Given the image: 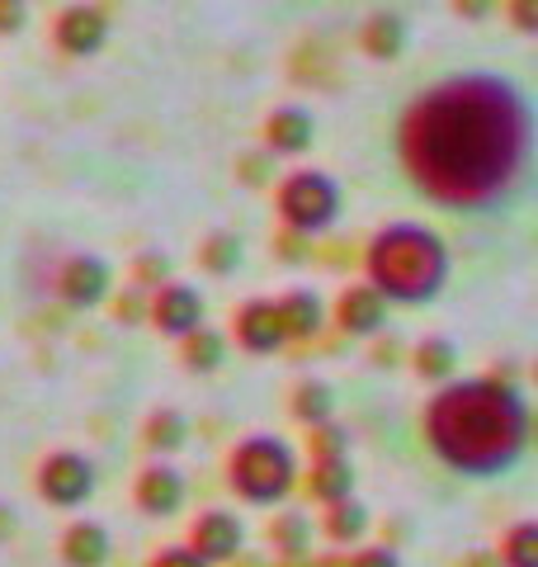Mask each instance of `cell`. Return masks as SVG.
I'll use <instances>...</instances> for the list:
<instances>
[{"label":"cell","instance_id":"obj_30","mask_svg":"<svg viewBox=\"0 0 538 567\" xmlns=\"http://www.w3.org/2000/svg\"><path fill=\"white\" fill-rule=\"evenodd\" d=\"M345 567H402V558L392 554V548H364V554H354Z\"/></svg>","mask_w":538,"mask_h":567},{"label":"cell","instance_id":"obj_16","mask_svg":"<svg viewBox=\"0 0 538 567\" xmlns=\"http://www.w3.org/2000/svg\"><path fill=\"white\" fill-rule=\"evenodd\" d=\"M308 487L317 502H345V496L354 492V464L345 454H321L317 464H312V477H308Z\"/></svg>","mask_w":538,"mask_h":567},{"label":"cell","instance_id":"obj_17","mask_svg":"<svg viewBox=\"0 0 538 567\" xmlns=\"http://www.w3.org/2000/svg\"><path fill=\"white\" fill-rule=\"evenodd\" d=\"M279 322H283V336H317L321 322H327V308H321V298L312 289H293L279 298Z\"/></svg>","mask_w":538,"mask_h":567},{"label":"cell","instance_id":"obj_31","mask_svg":"<svg viewBox=\"0 0 538 567\" xmlns=\"http://www.w3.org/2000/svg\"><path fill=\"white\" fill-rule=\"evenodd\" d=\"M24 29V0H0V33Z\"/></svg>","mask_w":538,"mask_h":567},{"label":"cell","instance_id":"obj_8","mask_svg":"<svg viewBox=\"0 0 538 567\" xmlns=\"http://www.w3.org/2000/svg\"><path fill=\"white\" fill-rule=\"evenodd\" d=\"M189 548L208 567L213 563H231V558H241V548H246V525L231 516V511H204V516L194 520V529H189Z\"/></svg>","mask_w":538,"mask_h":567},{"label":"cell","instance_id":"obj_19","mask_svg":"<svg viewBox=\"0 0 538 567\" xmlns=\"http://www.w3.org/2000/svg\"><path fill=\"white\" fill-rule=\"evenodd\" d=\"M364 52L379 62H397L406 52V20L402 14H373L364 29Z\"/></svg>","mask_w":538,"mask_h":567},{"label":"cell","instance_id":"obj_2","mask_svg":"<svg viewBox=\"0 0 538 567\" xmlns=\"http://www.w3.org/2000/svg\"><path fill=\"white\" fill-rule=\"evenodd\" d=\"M425 440L463 477H500L529 454L534 412L515 383L448 379L425 406Z\"/></svg>","mask_w":538,"mask_h":567},{"label":"cell","instance_id":"obj_1","mask_svg":"<svg viewBox=\"0 0 538 567\" xmlns=\"http://www.w3.org/2000/svg\"><path fill=\"white\" fill-rule=\"evenodd\" d=\"M406 181L448 213H500L525 194L538 152V114L519 81L496 71L444 76L397 123Z\"/></svg>","mask_w":538,"mask_h":567},{"label":"cell","instance_id":"obj_15","mask_svg":"<svg viewBox=\"0 0 538 567\" xmlns=\"http://www.w3.org/2000/svg\"><path fill=\"white\" fill-rule=\"evenodd\" d=\"M114 554L110 544V529L100 520H71L66 535H62V563L66 567H104Z\"/></svg>","mask_w":538,"mask_h":567},{"label":"cell","instance_id":"obj_10","mask_svg":"<svg viewBox=\"0 0 538 567\" xmlns=\"http://www.w3.org/2000/svg\"><path fill=\"white\" fill-rule=\"evenodd\" d=\"M52 39H58V48L71 52V58H95V52L110 43V20H104V10H95V6H66L58 14V24H52Z\"/></svg>","mask_w":538,"mask_h":567},{"label":"cell","instance_id":"obj_34","mask_svg":"<svg viewBox=\"0 0 538 567\" xmlns=\"http://www.w3.org/2000/svg\"><path fill=\"white\" fill-rule=\"evenodd\" d=\"M14 529H20V520H14V511H10V506H0V539H10Z\"/></svg>","mask_w":538,"mask_h":567},{"label":"cell","instance_id":"obj_28","mask_svg":"<svg viewBox=\"0 0 538 567\" xmlns=\"http://www.w3.org/2000/svg\"><path fill=\"white\" fill-rule=\"evenodd\" d=\"M166 275H170V256H156V251H152V256L137 260V284H142V289H156V284L166 279Z\"/></svg>","mask_w":538,"mask_h":567},{"label":"cell","instance_id":"obj_3","mask_svg":"<svg viewBox=\"0 0 538 567\" xmlns=\"http://www.w3.org/2000/svg\"><path fill=\"white\" fill-rule=\"evenodd\" d=\"M364 270H369V284L387 298V303L421 308L430 298H439L454 260H448V246L435 227L387 223L383 233H373V241H369Z\"/></svg>","mask_w":538,"mask_h":567},{"label":"cell","instance_id":"obj_24","mask_svg":"<svg viewBox=\"0 0 538 567\" xmlns=\"http://www.w3.org/2000/svg\"><path fill=\"white\" fill-rule=\"evenodd\" d=\"M293 412L298 421H308V425H327L331 412H335V393L321 379H308V383H298V393H293Z\"/></svg>","mask_w":538,"mask_h":567},{"label":"cell","instance_id":"obj_26","mask_svg":"<svg viewBox=\"0 0 538 567\" xmlns=\"http://www.w3.org/2000/svg\"><path fill=\"white\" fill-rule=\"evenodd\" d=\"M269 539H275V548H283L289 558H298L302 548H308V520H302L298 511H289V516H279L269 525Z\"/></svg>","mask_w":538,"mask_h":567},{"label":"cell","instance_id":"obj_32","mask_svg":"<svg viewBox=\"0 0 538 567\" xmlns=\"http://www.w3.org/2000/svg\"><path fill=\"white\" fill-rule=\"evenodd\" d=\"M265 166H269V156H241L237 175H241L246 185H260V181H265Z\"/></svg>","mask_w":538,"mask_h":567},{"label":"cell","instance_id":"obj_14","mask_svg":"<svg viewBox=\"0 0 538 567\" xmlns=\"http://www.w3.org/2000/svg\"><path fill=\"white\" fill-rule=\"evenodd\" d=\"M185 473H175L170 464H152L142 468L137 477V506L147 511V516H175L179 506H185Z\"/></svg>","mask_w":538,"mask_h":567},{"label":"cell","instance_id":"obj_21","mask_svg":"<svg viewBox=\"0 0 538 567\" xmlns=\"http://www.w3.org/2000/svg\"><path fill=\"white\" fill-rule=\"evenodd\" d=\"M416 374L421 379H435V383H448L458 374V346L448 336H425L416 346Z\"/></svg>","mask_w":538,"mask_h":567},{"label":"cell","instance_id":"obj_33","mask_svg":"<svg viewBox=\"0 0 538 567\" xmlns=\"http://www.w3.org/2000/svg\"><path fill=\"white\" fill-rule=\"evenodd\" d=\"M454 6H458V14H463V20H487L496 0H454Z\"/></svg>","mask_w":538,"mask_h":567},{"label":"cell","instance_id":"obj_13","mask_svg":"<svg viewBox=\"0 0 538 567\" xmlns=\"http://www.w3.org/2000/svg\"><path fill=\"white\" fill-rule=\"evenodd\" d=\"M283 341H289V336H283L275 298H250V303L237 308V346H241V350L269 354V350H279Z\"/></svg>","mask_w":538,"mask_h":567},{"label":"cell","instance_id":"obj_5","mask_svg":"<svg viewBox=\"0 0 538 567\" xmlns=\"http://www.w3.org/2000/svg\"><path fill=\"white\" fill-rule=\"evenodd\" d=\"M275 208L293 237H321L327 227H335L340 208H345V194H340V181L327 171H293L279 185Z\"/></svg>","mask_w":538,"mask_h":567},{"label":"cell","instance_id":"obj_11","mask_svg":"<svg viewBox=\"0 0 538 567\" xmlns=\"http://www.w3.org/2000/svg\"><path fill=\"white\" fill-rule=\"evenodd\" d=\"M335 322L345 336H379L387 327V298L373 284H350L335 298Z\"/></svg>","mask_w":538,"mask_h":567},{"label":"cell","instance_id":"obj_20","mask_svg":"<svg viewBox=\"0 0 538 567\" xmlns=\"http://www.w3.org/2000/svg\"><path fill=\"white\" fill-rule=\"evenodd\" d=\"M142 440H147L152 454H175V450H185V440H189V416L175 412V406H161V412L147 416V431H142Z\"/></svg>","mask_w":538,"mask_h":567},{"label":"cell","instance_id":"obj_6","mask_svg":"<svg viewBox=\"0 0 538 567\" xmlns=\"http://www.w3.org/2000/svg\"><path fill=\"white\" fill-rule=\"evenodd\" d=\"M39 496L52 506H62V511L90 502V496H95V464L76 450L48 454L39 464Z\"/></svg>","mask_w":538,"mask_h":567},{"label":"cell","instance_id":"obj_25","mask_svg":"<svg viewBox=\"0 0 538 567\" xmlns=\"http://www.w3.org/2000/svg\"><path fill=\"white\" fill-rule=\"evenodd\" d=\"M199 260H204V270H208V275H231V270L241 265V237L213 233V237L199 246Z\"/></svg>","mask_w":538,"mask_h":567},{"label":"cell","instance_id":"obj_7","mask_svg":"<svg viewBox=\"0 0 538 567\" xmlns=\"http://www.w3.org/2000/svg\"><path fill=\"white\" fill-rule=\"evenodd\" d=\"M204 317H208V303L194 284H161L156 298H152V327L161 336H175V341L189 331H199Z\"/></svg>","mask_w":538,"mask_h":567},{"label":"cell","instance_id":"obj_12","mask_svg":"<svg viewBox=\"0 0 538 567\" xmlns=\"http://www.w3.org/2000/svg\"><path fill=\"white\" fill-rule=\"evenodd\" d=\"M317 142V118L302 104H279L265 118V147L269 156H302Z\"/></svg>","mask_w":538,"mask_h":567},{"label":"cell","instance_id":"obj_29","mask_svg":"<svg viewBox=\"0 0 538 567\" xmlns=\"http://www.w3.org/2000/svg\"><path fill=\"white\" fill-rule=\"evenodd\" d=\"M510 20L519 33H538V0H510Z\"/></svg>","mask_w":538,"mask_h":567},{"label":"cell","instance_id":"obj_22","mask_svg":"<svg viewBox=\"0 0 538 567\" xmlns=\"http://www.w3.org/2000/svg\"><path fill=\"white\" fill-rule=\"evenodd\" d=\"M327 535L335 544H359L369 535V506L354 502V496H345V502H331L327 511Z\"/></svg>","mask_w":538,"mask_h":567},{"label":"cell","instance_id":"obj_23","mask_svg":"<svg viewBox=\"0 0 538 567\" xmlns=\"http://www.w3.org/2000/svg\"><path fill=\"white\" fill-rule=\"evenodd\" d=\"M500 567H538V525L519 520L500 539Z\"/></svg>","mask_w":538,"mask_h":567},{"label":"cell","instance_id":"obj_9","mask_svg":"<svg viewBox=\"0 0 538 567\" xmlns=\"http://www.w3.org/2000/svg\"><path fill=\"white\" fill-rule=\"evenodd\" d=\"M110 284H114L110 265H104L100 256H90V251L71 256L58 270V293L66 298L71 308H100L104 298H110Z\"/></svg>","mask_w":538,"mask_h":567},{"label":"cell","instance_id":"obj_18","mask_svg":"<svg viewBox=\"0 0 538 567\" xmlns=\"http://www.w3.org/2000/svg\"><path fill=\"white\" fill-rule=\"evenodd\" d=\"M179 341H185L179 360H185L189 374H213V369H223V360H227V336H223V331L199 327V331L179 336Z\"/></svg>","mask_w":538,"mask_h":567},{"label":"cell","instance_id":"obj_4","mask_svg":"<svg viewBox=\"0 0 538 567\" xmlns=\"http://www.w3.org/2000/svg\"><path fill=\"white\" fill-rule=\"evenodd\" d=\"M227 483L250 506H275L298 483V454L279 435H250L227 458Z\"/></svg>","mask_w":538,"mask_h":567},{"label":"cell","instance_id":"obj_27","mask_svg":"<svg viewBox=\"0 0 538 567\" xmlns=\"http://www.w3.org/2000/svg\"><path fill=\"white\" fill-rule=\"evenodd\" d=\"M147 567H208V563L194 554L189 544H170V548H161V554H156Z\"/></svg>","mask_w":538,"mask_h":567}]
</instances>
